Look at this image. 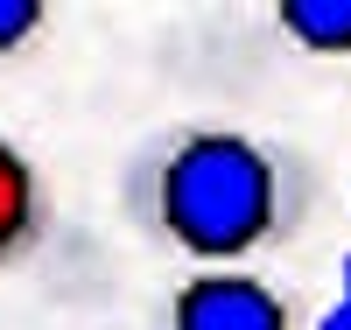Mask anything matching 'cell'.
<instances>
[{
	"label": "cell",
	"mask_w": 351,
	"mask_h": 330,
	"mask_svg": "<svg viewBox=\"0 0 351 330\" xmlns=\"http://www.w3.org/2000/svg\"><path fill=\"white\" fill-rule=\"evenodd\" d=\"M127 218L197 267L281 246L309 204V169L246 127H176L127 162Z\"/></svg>",
	"instance_id": "cell-1"
},
{
	"label": "cell",
	"mask_w": 351,
	"mask_h": 330,
	"mask_svg": "<svg viewBox=\"0 0 351 330\" xmlns=\"http://www.w3.org/2000/svg\"><path fill=\"white\" fill-rule=\"evenodd\" d=\"M169 330H295L288 295L239 267H204L169 295Z\"/></svg>",
	"instance_id": "cell-2"
},
{
	"label": "cell",
	"mask_w": 351,
	"mask_h": 330,
	"mask_svg": "<svg viewBox=\"0 0 351 330\" xmlns=\"http://www.w3.org/2000/svg\"><path fill=\"white\" fill-rule=\"evenodd\" d=\"M49 225H56V204H49V183H43L36 155L14 134H0V274L36 260L49 246Z\"/></svg>",
	"instance_id": "cell-3"
},
{
	"label": "cell",
	"mask_w": 351,
	"mask_h": 330,
	"mask_svg": "<svg viewBox=\"0 0 351 330\" xmlns=\"http://www.w3.org/2000/svg\"><path fill=\"white\" fill-rule=\"evenodd\" d=\"M274 21L309 56H351V0H281Z\"/></svg>",
	"instance_id": "cell-4"
},
{
	"label": "cell",
	"mask_w": 351,
	"mask_h": 330,
	"mask_svg": "<svg viewBox=\"0 0 351 330\" xmlns=\"http://www.w3.org/2000/svg\"><path fill=\"white\" fill-rule=\"evenodd\" d=\"M43 28H49V8H43V0H0V56L28 49Z\"/></svg>",
	"instance_id": "cell-5"
},
{
	"label": "cell",
	"mask_w": 351,
	"mask_h": 330,
	"mask_svg": "<svg viewBox=\"0 0 351 330\" xmlns=\"http://www.w3.org/2000/svg\"><path fill=\"white\" fill-rule=\"evenodd\" d=\"M330 309H344V316H351V253L337 260V303H330Z\"/></svg>",
	"instance_id": "cell-6"
},
{
	"label": "cell",
	"mask_w": 351,
	"mask_h": 330,
	"mask_svg": "<svg viewBox=\"0 0 351 330\" xmlns=\"http://www.w3.org/2000/svg\"><path fill=\"white\" fill-rule=\"evenodd\" d=\"M316 330H351V316H344V309H330V316L316 323Z\"/></svg>",
	"instance_id": "cell-7"
}]
</instances>
